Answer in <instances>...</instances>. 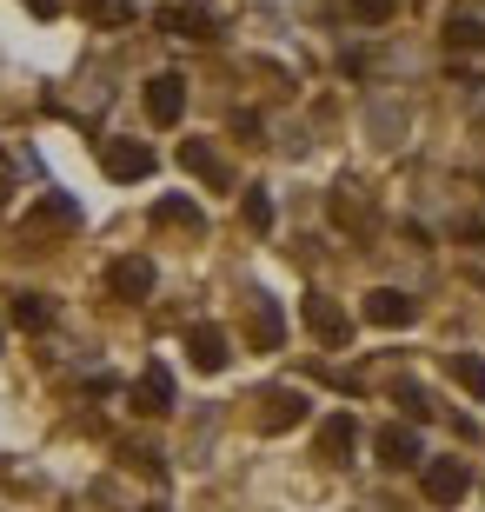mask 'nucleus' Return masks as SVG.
<instances>
[{"instance_id":"obj_14","label":"nucleus","mask_w":485,"mask_h":512,"mask_svg":"<svg viewBox=\"0 0 485 512\" xmlns=\"http://www.w3.org/2000/svg\"><path fill=\"white\" fill-rule=\"evenodd\" d=\"M14 326L20 333H47L54 326V306L40 300V293H14Z\"/></svg>"},{"instance_id":"obj_2","label":"nucleus","mask_w":485,"mask_h":512,"mask_svg":"<svg viewBox=\"0 0 485 512\" xmlns=\"http://www.w3.org/2000/svg\"><path fill=\"white\" fill-rule=\"evenodd\" d=\"M180 114H187V80L180 74H153L147 80V120L153 127H173Z\"/></svg>"},{"instance_id":"obj_11","label":"nucleus","mask_w":485,"mask_h":512,"mask_svg":"<svg viewBox=\"0 0 485 512\" xmlns=\"http://www.w3.org/2000/svg\"><path fill=\"white\" fill-rule=\"evenodd\" d=\"M54 227H80V207L67 200V193H54V200H40V207L27 213V227H20V233L34 240V233H54Z\"/></svg>"},{"instance_id":"obj_24","label":"nucleus","mask_w":485,"mask_h":512,"mask_svg":"<svg viewBox=\"0 0 485 512\" xmlns=\"http://www.w3.org/2000/svg\"><path fill=\"white\" fill-rule=\"evenodd\" d=\"M147 512H167V506H147Z\"/></svg>"},{"instance_id":"obj_21","label":"nucleus","mask_w":485,"mask_h":512,"mask_svg":"<svg viewBox=\"0 0 485 512\" xmlns=\"http://www.w3.org/2000/svg\"><path fill=\"white\" fill-rule=\"evenodd\" d=\"M346 7H353V20H366V27H379V20L399 14V0H346Z\"/></svg>"},{"instance_id":"obj_7","label":"nucleus","mask_w":485,"mask_h":512,"mask_svg":"<svg viewBox=\"0 0 485 512\" xmlns=\"http://www.w3.org/2000/svg\"><path fill=\"white\" fill-rule=\"evenodd\" d=\"M366 320L373 326H412L419 306H412V293H399V286H379V293H366Z\"/></svg>"},{"instance_id":"obj_3","label":"nucleus","mask_w":485,"mask_h":512,"mask_svg":"<svg viewBox=\"0 0 485 512\" xmlns=\"http://www.w3.org/2000/svg\"><path fill=\"white\" fill-rule=\"evenodd\" d=\"M100 167H107L113 180H147L153 147H140V140H107V147H100Z\"/></svg>"},{"instance_id":"obj_8","label":"nucleus","mask_w":485,"mask_h":512,"mask_svg":"<svg viewBox=\"0 0 485 512\" xmlns=\"http://www.w3.org/2000/svg\"><path fill=\"white\" fill-rule=\"evenodd\" d=\"M353 446H359L353 413H333L326 426H319V459H326V466H346V459H353Z\"/></svg>"},{"instance_id":"obj_18","label":"nucleus","mask_w":485,"mask_h":512,"mask_svg":"<svg viewBox=\"0 0 485 512\" xmlns=\"http://www.w3.org/2000/svg\"><path fill=\"white\" fill-rule=\"evenodd\" d=\"M240 220L253 233H273V193H266V187H246L240 193Z\"/></svg>"},{"instance_id":"obj_6","label":"nucleus","mask_w":485,"mask_h":512,"mask_svg":"<svg viewBox=\"0 0 485 512\" xmlns=\"http://www.w3.org/2000/svg\"><path fill=\"white\" fill-rule=\"evenodd\" d=\"M187 360L200 366V373H220V366L233 360V346H226L220 326H187Z\"/></svg>"},{"instance_id":"obj_23","label":"nucleus","mask_w":485,"mask_h":512,"mask_svg":"<svg viewBox=\"0 0 485 512\" xmlns=\"http://www.w3.org/2000/svg\"><path fill=\"white\" fill-rule=\"evenodd\" d=\"M27 7H34V14L47 20V14H54V7H60V0H27Z\"/></svg>"},{"instance_id":"obj_4","label":"nucleus","mask_w":485,"mask_h":512,"mask_svg":"<svg viewBox=\"0 0 485 512\" xmlns=\"http://www.w3.org/2000/svg\"><path fill=\"white\" fill-rule=\"evenodd\" d=\"M107 286L120 293V300H147V293H153V260H147V253L113 260V266H107Z\"/></svg>"},{"instance_id":"obj_22","label":"nucleus","mask_w":485,"mask_h":512,"mask_svg":"<svg viewBox=\"0 0 485 512\" xmlns=\"http://www.w3.org/2000/svg\"><path fill=\"white\" fill-rule=\"evenodd\" d=\"M253 333H260V346H280V313L260 300V313H253Z\"/></svg>"},{"instance_id":"obj_13","label":"nucleus","mask_w":485,"mask_h":512,"mask_svg":"<svg viewBox=\"0 0 485 512\" xmlns=\"http://www.w3.org/2000/svg\"><path fill=\"white\" fill-rule=\"evenodd\" d=\"M180 167L200 173L206 187H226V167H220V153L206 147V140H180Z\"/></svg>"},{"instance_id":"obj_19","label":"nucleus","mask_w":485,"mask_h":512,"mask_svg":"<svg viewBox=\"0 0 485 512\" xmlns=\"http://www.w3.org/2000/svg\"><path fill=\"white\" fill-rule=\"evenodd\" d=\"M153 220H160V227H187V233H200V227H206L193 200H160V207H153Z\"/></svg>"},{"instance_id":"obj_9","label":"nucleus","mask_w":485,"mask_h":512,"mask_svg":"<svg viewBox=\"0 0 485 512\" xmlns=\"http://www.w3.org/2000/svg\"><path fill=\"white\" fill-rule=\"evenodd\" d=\"M306 326H313L326 346H346V333H353V320H346V313H339L326 293H306Z\"/></svg>"},{"instance_id":"obj_17","label":"nucleus","mask_w":485,"mask_h":512,"mask_svg":"<svg viewBox=\"0 0 485 512\" xmlns=\"http://www.w3.org/2000/svg\"><path fill=\"white\" fill-rule=\"evenodd\" d=\"M446 373L466 386L472 399H485V360H479V353H446Z\"/></svg>"},{"instance_id":"obj_5","label":"nucleus","mask_w":485,"mask_h":512,"mask_svg":"<svg viewBox=\"0 0 485 512\" xmlns=\"http://www.w3.org/2000/svg\"><path fill=\"white\" fill-rule=\"evenodd\" d=\"M373 453H379V466L406 473V466H419V433H412V426H379V433H373Z\"/></svg>"},{"instance_id":"obj_1","label":"nucleus","mask_w":485,"mask_h":512,"mask_svg":"<svg viewBox=\"0 0 485 512\" xmlns=\"http://www.w3.org/2000/svg\"><path fill=\"white\" fill-rule=\"evenodd\" d=\"M472 493V466L466 459H432L426 466V499L432 506H459Z\"/></svg>"},{"instance_id":"obj_20","label":"nucleus","mask_w":485,"mask_h":512,"mask_svg":"<svg viewBox=\"0 0 485 512\" xmlns=\"http://www.w3.org/2000/svg\"><path fill=\"white\" fill-rule=\"evenodd\" d=\"M80 14H87V20H100V27H113V20H127L133 7H127V0H80Z\"/></svg>"},{"instance_id":"obj_16","label":"nucleus","mask_w":485,"mask_h":512,"mask_svg":"<svg viewBox=\"0 0 485 512\" xmlns=\"http://www.w3.org/2000/svg\"><path fill=\"white\" fill-rule=\"evenodd\" d=\"M446 47H459V54L485 47V20L479 14H446Z\"/></svg>"},{"instance_id":"obj_12","label":"nucleus","mask_w":485,"mask_h":512,"mask_svg":"<svg viewBox=\"0 0 485 512\" xmlns=\"http://www.w3.org/2000/svg\"><path fill=\"white\" fill-rule=\"evenodd\" d=\"M133 406H140V413H173V373L167 366H147V373H140Z\"/></svg>"},{"instance_id":"obj_10","label":"nucleus","mask_w":485,"mask_h":512,"mask_svg":"<svg viewBox=\"0 0 485 512\" xmlns=\"http://www.w3.org/2000/svg\"><path fill=\"white\" fill-rule=\"evenodd\" d=\"M260 406H266V413H260V426H266V433H286V426H299V419H306V393H293V386L266 393Z\"/></svg>"},{"instance_id":"obj_15","label":"nucleus","mask_w":485,"mask_h":512,"mask_svg":"<svg viewBox=\"0 0 485 512\" xmlns=\"http://www.w3.org/2000/svg\"><path fill=\"white\" fill-rule=\"evenodd\" d=\"M160 27H167V34H180V40H206V34H213V20H206L200 7H167V14H160Z\"/></svg>"}]
</instances>
